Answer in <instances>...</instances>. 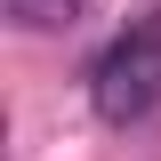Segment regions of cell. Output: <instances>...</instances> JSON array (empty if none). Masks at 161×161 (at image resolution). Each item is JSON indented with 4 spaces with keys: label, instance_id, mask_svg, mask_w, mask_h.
I'll return each mask as SVG.
<instances>
[{
    "label": "cell",
    "instance_id": "1",
    "mask_svg": "<svg viewBox=\"0 0 161 161\" xmlns=\"http://www.w3.org/2000/svg\"><path fill=\"white\" fill-rule=\"evenodd\" d=\"M89 105H97V121H113V129H129V121H145L161 105V8L97 48V64H89Z\"/></svg>",
    "mask_w": 161,
    "mask_h": 161
},
{
    "label": "cell",
    "instance_id": "2",
    "mask_svg": "<svg viewBox=\"0 0 161 161\" xmlns=\"http://www.w3.org/2000/svg\"><path fill=\"white\" fill-rule=\"evenodd\" d=\"M0 8H8V24H16V32H73L97 0H0Z\"/></svg>",
    "mask_w": 161,
    "mask_h": 161
}]
</instances>
